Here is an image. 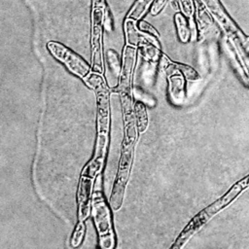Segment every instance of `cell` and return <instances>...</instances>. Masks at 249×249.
<instances>
[{"label": "cell", "mask_w": 249, "mask_h": 249, "mask_svg": "<svg viewBox=\"0 0 249 249\" xmlns=\"http://www.w3.org/2000/svg\"><path fill=\"white\" fill-rule=\"evenodd\" d=\"M105 0H92V7H105Z\"/></svg>", "instance_id": "ffe728a7"}, {"label": "cell", "mask_w": 249, "mask_h": 249, "mask_svg": "<svg viewBox=\"0 0 249 249\" xmlns=\"http://www.w3.org/2000/svg\"><path fill=\"white\" fill-rule=\"evenodd\" d=\"M125 38H126V44L131 45L134 47H141L145 44L151 43L159 48H160V45L158 41V38L147 34L145 32H142L137 27V21L132 18H125L124 23Z\"/></svg>", "instance_id": "9c48e42d"}, {"label": "cell", "mask_w": 249, "mask_h": 249, "mask_svg": "<svg viewBox=\"0 0 249 249\" xmlns=\"http://www.w3.org/2000/svg\"><path fill=\"white\" fill-rule=\"evenodd\" d=\"M195 2H196V14H195L196 18L195 19L196 22L197 32L202 33L213 23V17L201 0H195Z\"/></svg>", "instance_id": "8fae6325"}, {"label": "cell", "mask_w": 249, "mask_h": 249, "mask_svg": "<svg viewBox=\"0 0 249 249\" xmlns=\"http://www.w3.org/2000/svg\"><path fill=\"white\" fill-rule=\"evenodd\" d=\"M93 178L89 177L87 175L81 174L78 193H77V200H78V217L79 221H85L89 215L91 204V188H92Z\"/></svg>", "instance_id": "ba28073f"}, {"label": "cell", "mask_w": 249, "mask_h": 249, "mask_svg": "<svg viewBox=\"0 0 249 249\" xmlns=\"http://www.w3.org/2000/svg\"><path fill=\"white\" fill-rule=\"evenodd\" d=\"M213 18L220 24L229 38L238 45H247L249 39L229 16L220 0H201Z\"/></svg>", "instance_id": "8992f818"}, {"label": "cell", "mask_w": 249, "mask_h": 249, "mask_svg": "<svg viewBox=\"0 0 249 249\" xmlns=\"http://www.w3.org/2000/svg\"><path fill=\"white\" fill-rule=\"evenodd\" d=\"M124 135L121 148V156L119 160L118 171L116 175V179L111 191L110 196V206L113 210H120L124 196L125 187L128 181L129 171L132 163V154H133V146L136 139V130L134 125V120L129 119L124 121Z\"/></svg>", "instance_id": "7a4b0ae2"}, {"label": "cell", "mask_w": 249, "mask_h": 249, "mask_svg": "<svg viewBox=\"0 0 249 249\" xmlns=\"http://www.w3.org/2000/svg\"><path fill=\"white\" fill-rule=\"evenodd\" d=\"M105 7H92L91 12V71L100 74H102L104 71L102 52V29L104 27Z\"/></svg>", "instance_id": "5b68a950"}, {"label": "cell", "mask_w": 249, "mask_h": 249, "mask_svg": "<svg viewBox=\"0 0 249 249\" xmlns=\"http://www.w3.org/2000/svg\"><path fill=\"white\" fill-rule=\"evenodd\" d=\"M91 213L97 231L99 245L103 249L115 247V235L109 205L101 191H95L91 196Z\"/></svg>", "instance_id": "3957f363"}, {"label": "cell", "mask_w": 249, "mask_h": 249, "mask_svg": "<svg viewBox=\"0 0 249 249\" xmlns=\"http://www.w3.org/2000/svg\"><path fill=\"white\" fill-rule=\"evenodd\" d=\"M167 81L168 95L171 102L176 105L182 104L186 97L185 77L179 72H174L172 74H167Z\"/></svg>", "instance_id": "30bf717a"}, {"label": "cell", "mask_w": 249, "mask_h": 249, "mask_svg": "<svg viewBox=\"0 0 249 249\" xmlns=\"http://www.w3.org/2000/svg\"><path fill=\"white\" fill-rule=\"evenodd\" d=\"M107 61H108V67L111 69V72L114 75H117L121 73L122 65H121V60L119 58L118 53L115 50H108L107 51Z\"/></svg>", "instance_id": "2e32d148"}, {"label": "cell", "mask_w": 249, "mask_h": 249, "mask_svg": "<svg viewBox=\"0 0 249 249\" xmlns=\"http://www.w3.org/2000/svg\"><path fill=\"white\" fill-rule=\"evenodd\" d=\"M50 53L57 60L62 62L66 68L74 75L84 79L91 71V65L80 54L70 48L57 41H49L46 45Z\"/></svg>", "instance_id": "277c9868"}, {"label": "cell", "mask_w": 249, "mask_h": 249, "mask_svg": "<svg viewBox=\"0 0 249 249\" xmlns=\"http://www.w3.org/2000/svg\"><path fill=\"white\" fill-rule=\"evenodd\" d=\"M154 0H136L133 6L130 8L129 12L127 13L126 18H132L134 20L142 19L145 14L148 11V8L151 7Z\"/></svg>", "instance_id": "5bb4252c"}, {"label": "cell", "mask_w": 249, "mask_h": 249, "mask_svg": "<svg viewBox=\"0 0 249 249\" xmlns=\"http://www.w3.org/2000/svg\"><path fill=\"white\" fill-rule=\"evenodd\" d=\"M86 85L93 89L96 96V143L92 159L85 165L82 174L95 178L101 171L107 152L110 126L109 89L102 74L90 72L84 79Z\"/></svg>", "instance_id": "6da1fadb"}, {"label": "cell", "mask_w": 249, "mask_h": 249, "mask_svg": "<svg viewBox=\"0 0 249 249\" xmlns=\"http://www.w3.org/2000/svg\"><path fill=\"white\" fill-rule=\"evenodd\" d=\"M137 27L140 31L145 32L147 34H150V35L160 39V34H159L158 30L150 22H148L144 19H139V20H137Z\"/></svg>", "instance_id": "e0dca14e"}, {"label": "cell", "mask_w": 249, "mask_h": 249, "mask_svg": "<svg viewBox=\"0 0 249 249\" xmlns=\"http://www.w3.org/2000/svg\"><path fill=\"white\" fill-rule=\"evenodd\" d=\"M134 114H135V125L138 133H143L148 127V113L146 106L141 101L134 103Z\"/></svg>", "instance_id": "4fadbf2b"}, {"label": "cell", "mask_w": 249, "mask_h": 249, "mask_svg": "<svg viewBox=\"0 0 249 249\" xmlns=\"http://www.w3.org/2000/svg\"><path fill=\"white\" fill-rule=\"evenodd\" d=\"M136 52H137V47L127 45V44L124 49L120 80H119L118 87L114 89L116 92H119L121 94V98L131 97L130 85H131L133 67L136 59Z\"/></svg>", "instance_id": "52a82bcc"}, {"label": "cell", "mask_w": 249, "mask_h": 249, "mask_svg": "<svg viewBox=\"0 0 249 249\" xmlns=\"http://www.w3.org/2000/svg\"><path fill=\"white\" fill-rule=\"evenodd\" d=\"M110 26H113V17L109 7L106 5L105 12H104V27L108 30H112Z\"/></svg>", "instance_id": "d6986e66"}, {"label": "cell", "mask_w": 249, "mask_h": 249, "mask_svg": "<svg viewBox=\"0 0 249 249\" xmlns=\"http://www.w3.org/2000/svg\"><path fill=\"white\" fill-rule=\"evenodd\" d=\"M86 233V225L84 223V221H79L78 224L76 225L72 236H71V246L73 248H77L78 246H80V244L82 243L84 236Z\"/></svg>", "instance_id": "9a60e30c"}, {"label": "cell", "mask_w": 249, "mask_h": 249, "mask_svg": "<svg viewBox=\"0 0 249 249\" xmlns=\"http://www.w3.org/2000/svg\"><path fill=\"white\" fill-rule=\"evenodd\" d=\"M169 0H154V2L152 3L151 7H150V14L153 17L158 16L165 7V5L167 4Z\"/></svg>", "instance_id": "ac0fdd59"}, {"label": "cell", "mask_w": 249, "mask_h": 249, "mask_svg": "<svg viewBox=\"0 0 249 249\" xmlns=\"http://www.w3.org/2000/svg\"><path fill=\"white\" fill-rule=\"evenodd\" d=\"M174 23L177 31V36L182 43H188L192 37V28L190 19L181 12L174 15Z\"/></svg>", "instance_id": "7c38bea8"}]
</instances>
